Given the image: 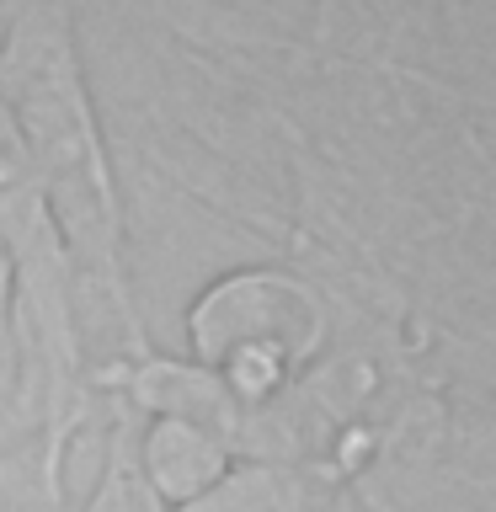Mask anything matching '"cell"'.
Listing matches in <instances>:
<instances>
[{
    "label": "cell",
    "mask_w": 496,
    "mask_h": 512,
    "mask_svg": "<svg viewBox=\"0 0 496 512\" xmlns=\"http://www.w3.org/2000/svg\"><path fill=\"white\" fill-rule=\"evenodd\" d=\"M0 512H54V502H32V496L16 491L11 502H0Z\"/></svg>",
    "instance_id": "obj_6"
},
{
    "label": "cell",
    "mask_w": 496,
    "mask_h": 512,
    "mask_svg": "<svg viewBox=\"0 0 496 512\" xmlns=\"http://www.w3.org/2000/svg\"><path fill=\"white\" fill-rule=\"evenodd\" d=\"M139 464H144L150 491H155L171 512H182V507H192L198 496H208L224 475L235 470V448L224 443V438H214V432H203V427L150 416V427H144V448H139Z\"/></svg>",
    "instance_id": "obj_4"
},
{
    "label": "cell",
    "mask_w": 496,
    "mask_h": 512,
    "mask_svg": "<svg viewBox=\"0 0 496 512\" xmlns=\"http://www.w3.org/2000/svg\"><path fill=\"white\" fill-rule=\"evenodd\" d=\"M192 368H203L246 416L267 411L326 347V304L294 272L246 267L203 288L187 310Z\"/></svg>",
    "instance_id": "obj_2"
},
{
    "label": "cell",
    "mask_w": 496,
    "mask_h": 512,
    "mask_svg": "<svg viewBox=\"0 0 496 512\" xmlns=\"http://www.w3.org/2000/svg\"><path fill=\"white\" fill-rule=\"evenodd\" d=\"M182 512H299V491L278 464H235L214 491Z\"/></svg>",
    "instance_id": "obj_5"
},
{
    "label": "cell",
    "mask_w": 496,
    "mask_h": 512,
    "mask_svg": "<svg viewBox=\"0 0 496 512\" xmlns=\"http://www.w3.org/2000/svg\"><path fill=\"white\" fill-rule=\"evenodd\" d=\"M0 102L22 134L54 235L70 256L75 294L107 304L112 320L128 331V342H139L134 310H128L123 203L86 75H80L75 27L64 11L32 6L11 16L6 38H0Z\"/></svg>",
    "instance_id": "obj_1"
},
{
    "label": "cell",
    "mask_w": 496,
    "mask_h": 512,
    "mask_svg": "<svg viewBox=\"0 0 496 512\" xmlns=\"http://www.w3.org/2000/svg\"><path fill=\"white\" fill-rule=\"evenodd\" d=\"M0 251L11 262L16 283V310L32 331V347L48 368V406H54V459L64 422H75L80 390H86V342H80V315H75V272L64 256L48 203L32 176V160L22 150L6 102H0Z\"/></svg>",
    "instance_id": "obj_3"
}]
</instances>
